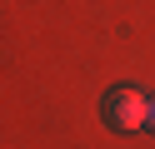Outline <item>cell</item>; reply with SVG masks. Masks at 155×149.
I'll use <instances>...</instances> for the list:
<instances>
[{
  "label": "cell",
  "mask_w": 155,
  "mask_h": 149,
  "mask_svg": "<svg viewBox=\"0 0 155 149\" xmlns=\"http://www.w3.org/2000/svg\"><path fill=\"white\" fill-rule=\"evenodd\" d=\"M100 114H105L110 129H145V95L130 89V85H115V89H105Z\"/></svg>",
  "instance_id": "6da1fadb"
},
{
  "label": "cell",
  "mask_w": 155,
  "mask_h": 149,
  "mask_svg": "<svg viewBox=\"0 0 155 149\" xmlns=\"http://www.w3.org/2000/svg\"><path fill=\"white\" fill-rule=\"evenodd\" d=\"M145 129H150V134H155V95L145 99Z\"/></svg>",
  "instance_id": "7a4b0ae2"
}]
</instances>
